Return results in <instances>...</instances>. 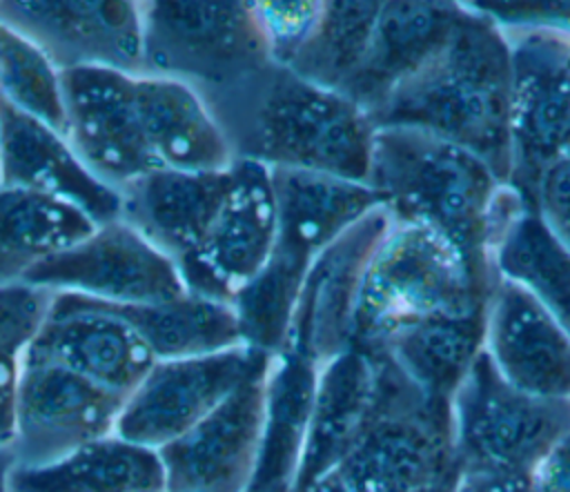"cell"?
<instances>
[{"label":"cell","instance_id":"6da1fadb","mask_svg":"<svg viewBox=\"0 0 570 492\" xmlns=\"http://www.w3.org/2000/svg\"><path fill=\"white\" fill-rule=\"evenodd\" d=\"M207 105L234 160L367 185L376 127L345 94L269 62Z\"/></svg>","mask_w":570,"mask_h":492},{"label":"cell","instance_id":"7a4b0ae2","mask_svg":"<svg viewBox=\"0 0 570 492\" xmlns=\"http://www.w3.org/2000/svg\"><path fill=\"white\" fill-rule=\"evenodd\" d=\"M439 53L370 116L374 127H416L476 154L501 183L510 178V42L503 29L461 2Z\"/></svg>","mask_w":570,"mask_h":492},{"label":"cell","instance_id":"3957f363","mask_svg":"<svg viewBox=\"0 0 570 492\" xmlns=\"http://www.w3.org/2000/svg\"><path fill=\"white\" fill-rule=\"evenodd\" d=\"M367 185L394 223L441 234L483 283H494L490 209L505 183L476 154L425 129L376 127Z\"/></svg>","mask_w":570,"mask_h":492},{"label":"cell","instance_id":"277c9868","mask_svg":"<svg viewBox=\"0 0 570 492\" xmlns=\"http://www.w3.org/2000/svg\"><path fill=\"white\" fill-rule=\"evenodd\" d=\"M276 236L258 276L234 298L247 347L278 354L285 347L301 285L316 256L341 234L383 207L365 183L336 176L272 169Z\"/></svg>","mask_w":570,"mask_h":492},{"label":"cell","instance_id":"5b68a950","mask_svg":"<svg viewBox=\"0 0 570 492\" xmlns=\"http://www.w3.org/2000/svg\"><path fill=\"white\" fill-rule=\"evenodd\" d=\"M492 285L483 283L441 234L390 223L365 265L352 347L379 350L396 329L432 318L483 312Z\"/></svg>","mask_w":570,"mask_h":492},{"label":"cell","instance_id":"8992f818","mask_svg":"<svg viewBox=\"0 0 570 492\" xmlns=\"http://www.w3.org/2000/svg\"><path fill=\"white\" fill-rule=\"evenodd\" d=\"M372 412L336 468L347 492H452L459 476L450 401L421 392L381 350Z\"/></svg>","mask_w":570,"mask_h":492},{"label":"cell","instance_id":"52a82bcc","mask_svg":"<svg viewBox=\"0 0 570 492\" xmlns=\"http://www.w3.org/2000/svg\"><path fill=\"white\" fill-rule=\"evenodd\" d=\"M142 73L178 80L205 100L267 67L247 0H140Z\"/></svg>","mask_w":570,"mask_h":492},{"label":"cell","instance_id":"ba28073f","mask_svg":"<svg viewBox=\"0 0 570 492\" xmlns=\"http://www.w3.org/2000/svg\"><path fill=\"white\" fill-rule=\"evenodd\" d=\"M454 450L463 472L530 476L570 432V401L510 385L481 350L450 398Z\"/></svg>","mask_w":570,"mask_h":492},{"label":"cell","instance_id":"9c48e42d","mask_svg":"<svg viewBox=\"0 0 570 492\" xmlns=\"http://www.w3.org/2000/svg\"><path fill=\"white\" fill-rule=\"evenodd\" d=\"M510 42V178L534 209L543 174L570 151V36L503 29Z\"/></svg>","mask_w":570,"mask_h":492},{"label":"cell","instance_id":"30bf717a","mask_svg":"<svg viewBox=\"0 0 570 492\" xmlns=\"http://www.w3.org/2000/svg\"><path fill=\"white\" fill-rule=\"evenodd\" d=\"M24 283L49 294H76L118 307L187 294L176 263L122 218L98 225L82 240L53 254Z\"/></svg>","mask_w":570,"mask_h":492},{"label":"cell","instance_id":"8fae6325","mask_svg":"<svg viewBox=\"0 0 570 492\" xmlns=\"http://www.w3.org/2000/svg\"><path fill=\"white\" fill-rule=\"evenodd\" d=\"M269 354L234 347L207 356L156 361L125 398L116 434L149 450H163L236 392Z\"/></svg>","mask_w":570,"mask_h":492},{"label":"cell","instance_id":"7c38bea8","mask_svg":"<svg viewBox=\"0 0 570 492\" xmlns=\"http://www.w3.org/2000/svg\"><path fill=\"white\" fill-rule=\"evenodd\" d=\"M122 405V396L85 376L22 354L11 447L16 463L42 465L116 434Z\"/></svg>","mask_w":570,"mask_h":492},{"label":"cell","instance_id":"4fadbf2b","mask_svg":"<svg viewBox=\"0 0 570 492\" xmlns=\"http://www.w3.org/2000/svg\"><path fill=\"white\" fill-rule=\"evenodd\" d=\"M0 22L29 38L58 71L142 73L140 0H0Z\"/></svg>","mask_w":570,"mask_h":492},{"label":"cell","instance_id":"5bb4252c","mask_svg":"<svg viewBox=\"0 0 570 492\" xmlns=\"http://www.w3.org/2000/svg\"><path fill=\"white\" fill-rule=\"evenodd\" d=\"M60 82L65 136L96 178L120 191L160 169L140 127L134 73L80 67L60 71Z\"/></svg>","mask_w":570,"mask_h":492},{"label":"cell","instance_id":"9a60e30c","mask_svg":"<svg viewBox=\"0 0 570 492\" xmlns=\"http://www.w3.org/2000/svg\"><path fill=\"white\" fill-rule=\"evenodd\" d=\"M276 236L272 169L234 160L232 189L200 247L178 267L187 292L234 303L265 267Z\"/></svg>","mask_w":570,"mask_h":492},{"label":"cell","instance_id":"2e32d148","mask_svg":"<svg viewBox=\"0 0 570 492\" xmlns=\"http://www.w3.org/2000/svg\"><path fill=\"white\" fill-rule=\"evenodd\" d=\"M272 356L212 414L158 450L167 492H247L254 479Z\"/></svg>","mask_w":570,"mask_h":492},{"label":"cell","instance_id":"e0dca14e","mask_svg":"<svg viewBox=\"0 0 570 492\" xmlns=\"http://www.w3.org/2000/svg\"><path fill=\"white\" fill-rule=\"evenodd\" d=\"M22 354L58 363L127 398L156 358L114 305L51 294L47 316Z\"/></svg>","mask_w":570,"mask_h":492},{"label":"cell","instance_id":"ac0fdd59","mask_svg":"<svg viewBox=\"0 0 570 492\" xmlns=\"http://www.w3.org/2000/svg\"><path fill=\"white\" fill-rule=\"evenodd\" d=\"M483 352L517 390L570 401V332L530 289L501 274L485 303Z\"/></svg>","mask_w":570,"mask_h":492},{"label":"cell","instance_id":"d6986e66","mask_svg":"<svg viewBox=\"0 0 570 492\" xmlns=\"http://www.w3.org/2000/svg\"><path fill=\"white\" fill-rule=\"evenodd\" d=\"M390 223V214L376 207L316 256L301 285L285 347L303 350L318 363L352 347L361 278Z\"/></svg>","mask_w":570,"mask_h":492},{"label":"cell","instance_id":"ffe728a7","mask_svg":"<svg viewBox=\"0 0 570 492\" xmlns=\"http://www.w3.org/2000/svg\"><path fill=\"white\" fill-rule=\"evenodd\" d=\"M0 187L33 191L85 214L96 227L120 218V191L96 178L67 136L0 98Z\"/></svg>","mask_w":570,"mask_h":492},{"label":"cell","instance_id":"44dd1931","mask_svg":"<svg viewBox=\"0 0 570 492\" xmlns=\"http://www.w3.org/2000/svg\"><path fill=\"white\" fill-rule=\"evenodd\" d=\"M232 183L234 163L218 171L154 169L120 189V218L180 267L200 247Z\"/></svg>","mask_w":570,"mask_h":492},{"label":"cell","instance_id":"7402d4cb","mask_svg":"<svg viewBox=\"0 0 570 492\" xmlns=\"http://www.w3.org/2000/svg\"><path fill=\"white\" fill-rule=\"evenodd\" d=\"M461 11V2H381L365 62L345 96L372 116L396 87L439 53L452 36Z\"/></svg>","mask_w":570,"mask_h":492},{"label":"cell","instance_id":"603a6c76","mask_svg":"<svg viewBox=\"0 0 570 492\" xmlns=\"http://www.w3.org/2000/svg\"><path fill=\"white\" fill-rule=\"evenodd\" d=\"M374 396L376 352L350 347L321 363L294 490L341 465L372 412Z\"/></svg>","mask_w":570,"mask_h":492},{"label":"cell","instance_id":"cb8c5ba5","mask_svg":"<svg viewBox=\"0 0 570 492\" xmlns=\"http://www.w3.org/2000/svg\"><path fill=\"white\" fill-rule=\"evenodd\" d=\"M136 107L147 147L160 169L218 171L234 163L220 122L191 87L140 73L136 76Z\"/></svg>","mask_w":570,"mask_h":492},{"label":"cell","instance_id":"d4e9b609","mask_svg":"<svg viewBox=\"0 0 570 492\" xmlns=\"http://www.w3.org/2000/svg\"><path fill=\"white\" fill-rule=\"evenodd\" d=\"M321 363L283 347L269 361L258 461L247 492H292L305 447Z\"/></svg>","mask_w":570,"mask_h":492},{"label":"cell","instance_id":"484cf974","mask_svg":"<svg viewBox=\"0 0 570 492\" xmlns=\"http://www.w3.org/2000/svg\"><path fill=\"white\" fill-rule=\"evenodd\" d=\"M9 492H167V483L156 450L111 434L42 465L16 463Z\"/></svg>","mask_w":570,"mask_h":492},{"label":"cell","instance_id":"4316f807","mask_svg":"<svg viewBox=\"0 0 570 492\" xmlns=\"http://www.w3.org/2000/svg\"><path fill=\"white\" fill-rule=\"evenodd\" d=\"M485 309L432 316L396 329L379 350L428 396L450 401L483 350Z\"/></svg>","mask_w":570,"mask_h":492},{"label":"cell","instance_id":"83f0119b","mask_svg":"<svg viewBox=\"0 0 570 492\" xmlns=\"http://www.w3.org/2000/svg\"><path fill=\"white\" fill-rule=\"evenodd\" d=\"M114 307L140 334L156 361L207 356L245 345L236 309L225 301L187 292L163 303Z\"/></svg>","mask_w":570,"mask_h":492},{"label":"cell","instance_id":"f1b7e54d","mask_svg":"<svg viewBox=\"0 0 570 492\" xmlns=\"http://www.w3.org/2000/svg\"><path fill=\"white\" fill-rule=\"evenodd\" d=\"M94 229L85 214L65 203L0 187V287L24 283L40 263Z\"/></svg>","mask_w":570,"mask_h":492},{"label":"cell","instance_id":"f546056e","mask_svg":"<svg viewBox=\"0 0 570 492\" xmlns=\"http://www.w3.org/2000/svg\"><path fill=\"white\" fill-rule=\"evenodd\" d=\"M379 9V0H323L314 33L287 69L318 87L347 94L365 62Z\"/></svg>","mask_w":570,"mask_h":492},{"label":"cell","instance_id":"4dcf8cb0","mask_svg":"<svg viewBox=\"0 0 570 492\" xmlns=\"http://www.w3.org/2000/svg\"><path fill=\"white\" fill-rule=\"evenodd\" d=\"M0 98L65 134L60 71L22 33L0 22Z\"/></svg>","mask_w":570,"mask_h":492},{"label":"cell","instance_id":"1f68e13d","mask_svg":"<svg viewBox=\"0 0 570 492\" xmlns=\"http://www.w3.org/2000/svg\"><path fill=\"white\" fill-rule=\"evenodd\" d=\"M252 20L274 65L289 67L314 33L323 0H247Z\"/></svg>","mask_w":570,"mask_h":492},{"label":"cell","instance_id":"d6a6232c","mask_svg":"<svg viewBox=\"0 0 570 492\" xmlns=\"http://www.w3.org/2000/svg\"><path fill=\"white\" fill-rule=\"evenodd\" d=\"M49 303V292L27 283L0 287V356H22L40 329Z\"/></svg>","mask_w":570,"mask_h":492},{"label":"cell","instance_id":"836d02e7","mask_svg":"<svg viewBox=\"0 0 570 492\" xmlns=\"http://www.w3.org/2000/svg\"><path fill=\"white\" fill-rule=\"evenodd\" d=\"M501 29H541L570 36V0H472Z\"/></svg>","mask_w":570,"mask_h":492},{"label":"cell","instance_id":"e575fe53","mask_svg":"<svg viewBox=\"0 0 570 492\" xmlns=\"http://www.w3.org/2000/svg\"><path fill=\"white\" fill-rule=\"evenodd\" d=\"M534 209L552 236L570 252V151L543 174Z\"/></svg>","mask_w":570,"mask_h":492},{"label":"cell","instance_id":"d590c367","mask_svg":"<svg viewBox=\"0 0 570 492\" xmlns=\"http://www.w3.org/2000/svg\"><path fill=\"white\" fill-rule=\"evenodd\" d=\"M532 492H570V432H566L530 474Z\"/></svg>","mask_w":570,"mask_h":492},{"label":"cell","instance_id":"8d00e7d4","mask_svg":"<svg viewBox=\"0 0 570 492\" xmlns=\"http://www.w3.org/2000/svg\"><path fill=\"white\" fill-rule=\"evenodd\" d=\"M20 356H0V450H11L16 441Z\"/></svg>","mask_w":570,"mask_h":492},{"label":"cell","instance_id":"74e56055","mask_svg":"<svg viewBox=\"0 0 570 492\" xmlns=\"http://www.w3.org/2000/svg\"><path fill=\"white\" fill-rule=\"evenodd\" d=\"M452 492H532L530 476L463 472Z\"/></svg>","mask_w":570,"mask_h":492},{"label":"cell","instance_id":"f35d334b","mask_svg":"<svg viewBox=\"0 0 570 492\" xmlns=\"http://www.w3.org/2000/svg\"><path fill=\"white\" fill-rule=\"evenodd\" d=\"M294 492H347V488H345L343 479L338 476V472L334 470L327 476H323V479H318V481H314V483H309L301 490H294Z\"/></svg>","mask_w":570,"mask_h":492},{"label":"cell","instance_id":"ab89813d","mask_svg":"<svg viewBox=\"0 0 570 492\" xmlns=\"http://www.w3.org/2000/svg\"><path fill=\"white\" fill-rule=\"evenodd\" d=\"M16 468V456L11 450H0V492H9V479Z\"/></svg>","mask_w":570,"mask_h":492}]
</instances>
